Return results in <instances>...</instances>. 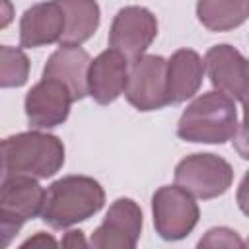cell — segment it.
Here are the masks:
<instances>
[{"instance_id":"6da1fadb","label":"cell","mask_w":249,"mask_h":249,"mask_svg":"<svg viewBox=\"0 0 249 249\" xmlns=\"http://www.w3.org/2000/svg\"><path fill=\"white\" fill-rule=\"evenodd\" d=\"M64 165V144L58 136L29 130L2 140L4 177L49 179Z\"/></svg>"},{"instance_id":"7a4b0ae2","label":"cell","mask_w":249,"mask_h":249,"mask_svg":"<svg viewBox=\"0 0 249 249\" xmlns=\"http://www.w3.org/2000/svg\"><path fill=\"white\" fill-rule=\"evenodd\" d=\"M105 204L103 187L88 175H66L49 185L41 218L53 230H66L97 214Z\"/></svg>"},{"instance_id":"3957f363","label":"cell","mask_w":249,"mask_h":249,"mask_svg":"<svg viewBox=\"0 0 249 249\" xmlns=\"http://www.w3.org/2000/svg\"><path fill=\"white\" fill-rule=\"evenodd\" d=\"M237 132L235 101L214 89L198 95L181 113L177 136L195 144H224Z\"/></svg>"},{"instance_id":"277c9868","label":"cell","mask_w":249,"mask_h":249,"mask_svg":"<svg viewBox=\"0 0 249 249\" xmlns=\"http://www.w3.org/2000/svg\"><path fill=\"white\" fill-rule=\"evenodd\" d=\"M45 193L33 177H4L0 187V231L4 247L10 245L27 220L41 214Z\"/></svg>"},{"instance_id":"5b68a950","label":"cell","mask_w":249,"mask_h":249,"mask_svg":"<svg viewBox=\"0 0 249 249\" xmlns=\"http://www.w3.org/2000/svg\"><path fill=\"white\" fill-rule=\"evenodd\" d=\"M152 216L158 235L165 241L187 237L198 224L200 210L195 196L183 187L163 185L152 196Z\"/></svg>"},{"instance_id":"8992f818","label":"cell","mask_w":249,"mask_h":249,"mask_svg":"<svg viewBox=\"0 0 249 249\" xmlns=\"http://www.w3.org/2000/svg\"><path fill=\"white\" fill-rule=\"evenodd\" d=\"M175 183L195 198L222 196L233 183L231 165L216 154H191L175 165Z\"/></svg>"},{"instance_id":"52a82bcc","label":"cell","mask_w":249,"mask_h":249,"mask_svg":"<svg viewBox=\"0 0 249 249\" xmlns=\"http://www.w3.org/2000/svg\"><path fill=\"white\" fill-rule=\"evenodd\" d=\"M124 97L138 111H156L169 105L167 60L160 54H142L130 60Z\"/></svg>"},{"instance_id":"ba28073f","label":"cell","mask_w":249,"mask_h":249,"mask_svg":"<svg viewBox=\"0 0 249 249\" xmlns=\"http://www.w3.org/2000/svg\"><path fill=\"white\" fill-rule=\"evenodd\" d=\"M158 35V19L144 6H124L113 18L109 47L123 53L128 60L142 56Z\"/></svg>"},{"instance_id":"9c48e42d","label":"cell","mask_w":249,"mask_h":249,"mask_svg":"<svg viewBox=\"0 0 249 249\" xmlns=\"http://www.w3.org/2000/svg\"><path fill=\"white\" fill-rule=\"evenodd\" d=\"M74 103L72 91L56 78L43 76L25 95V117L29 126L47 130L62 124L70 115Z\"/></svg>"},{"instance_id":"30bf717a","label":"cell","mask_w":249,"mask_h":249,"mask_svg":"<svg viewBox=\"0 0 249 249\" xmlns=\"http://www.w3.org/2000/svg\"><path fill=\"white\" fill-rule=\"evenodd\" d=\"M142 233V210L132 198H117L89 237L95 249H134Z\"/></svg>"},{"instance_id":"8fae6325","label":"cell","mask_w":249,"mask_h":249,"mask_svg":"<svg viewBox=\"0 0 249 249\" xmlns=\"http://www.w3.org/2000/svg\"><path fill=\"white\" fill-rule=\"evenodd\" d=\"M204 68L214 89L228 97L241 99L249 80V60L231 45H214L206 51Z\"/></svg>"},{"instance_id":"7c38bea8","label":"cell","mask_w":249,"mask_h":249,"mask_svg":"<svg viewBox=\"0 0 249 249\" xmlns=\"http://www.w3.org/2000/svg\"><path fill=\"white\" fill-rule=\"evenodd\" d=\"M128 64L130 60L115 51L107 49L99 53L88 72V93L99 105L113 103L121 93H124L126 78H128Z\"/></svg>"},{"instance_id":"4fadbf2b","label":"cell","mask_w":249,"mask_h":249,"mask_svg":"<svg viewBox=\"0 0 249 249\" xmlns=\"http://www.w3.org/2000/svg\"><path fill=\"white\" fill-rule=\"evenodd\" d=\"M64 29L66 16L58 0L33 4L19 19V45L23 49H35L60 43Z\"/></svg>"},{"instance_id":"5bb4252c","label":"cell","mask_w":249,"mask_h":249,"mask_svg":"<svg viewBox=\"0 0 249 249\" xmlns=\"http://www.w3.org/2000/svg\"><path fill=\"white\" fill-rule=\"evenodd\" d=\"M91 58L80 45H60L47 60L43 76L56 78L68 86L74 101L84 99L88 93V72Z\"/></svg>"},{"instance_id":"9a60e30c","label":"cell","mask_w":249,"mask_h":249,"mask_svg":"<svg viewBox=\"0 0 249 249\" xmlns=\"http://www.w3.org/2000/svg\"><path fill=\"white\" fill-rule=\"evenodd\" d=\"M204 60L193 49H179L167 60V97L171 105L191 99L202 86Z\"/></svg>"},{"instance_id":"2e32d148","label":"cell","mask_w":249,"mask_h":249,"mask_svg":"<svg viewBox=\"0 0 249 249\" xmlns=\"http://www.w3.org/2000/svg\"><path fill=\"white\" fill-rule=\"evenodd\" d=\"M64 16L66 29L60 39V45H82L93 37L99 27L101 12L95 0H58Z\"/></svg>"},{"instance_id":"e0dca14e","label":"cell","mask_w":249,"mask_h":249,"mask_svg":"<svg viewBox=\"0 0 249 249\" xmlns=\"http://www.w3.org/2000/svg\"><path fill=\"white\" fill-rule=\"evenodd\" d=\"M196 18L208 31H231L249 19V0H198Z\"/></svg>"},{"instance_id":"ac0fdd59","label":"cell","mask_w":249,"mask_h":249,"mask_svg":"<svg viewBox=\"0 0 249 249\" xmlns=\"http://www.w3.org/2000/svg\"><path fill=\"white\" fill-rule=\"evenodd\" d=\"M29 78V58L19 47H0V86L19 88Z\"/></svg>"},{"instance_id":"d6986e66","label":"cell","mask_w":249,"mask_h":249,"mask_svg":"<svg viewBox=\"0 0 249 249\" xmlns=\"http://www.w3.org/2000/svg\"><path fill=\"white\" fill-rule=\"evenodd\" d=\"M196 245H198V247H212V249H216V247H228V249H233V247H235V249H237V247H245L247 243L239 237L237 231L220 226V228L208 230V231L204 233V237L198 239Z\"/></svg>"},{"instance_id":"ffe728a7","label":"cell","mask_w":249,"mask_h":249,"mask_svg":"<svg viewBox=\"0 0 249 249\" xmlns=\"http://www.w3.org/2000/svg\"><path fill=\"white\" fill-rule=\"evenodd\" d=\"M231 142H233L235 152H237L243 160H249V121L243 119V123L237 126V132H235V136L231 138Z\"/></svg>"},{"instance_id":"44dd1931","label":"cell","mask_w":249,"mask_h":249,"mask_svg":"<svg viewBox=\"0 0 249 249\" xmlns=\"http://www.w3.org/2000/svg\"><path fill=\"white\" fill-rule=\"evenodd\" d=\"M235 200H237V206L239 210L249 216V171L243 175L239 187H237V193H235Z\"/></svg>"},{"instance_id":"7402d4cb","label":"cell","mask_w":249,"mask_h":249,"mask_svg":"<svg viewBox=\"0 0 249 249\" xmlns=\"http://www.w3.org/2000/svg\"><path fill=\"white\" fill-rule=\"evenodd\" d=\"M47 245H49V247H54L56 241H54L51 235H47L45 231H37V235L29 237L27 241L21 243V249H25V247H41V249H45Z\"/></svg>"},{"instance_id":"603a6c76","label":"cell","mask_w":249,"mask_h":249,"mask_svg":"<svg viewBox=\"0 0 249 249\" xmlns=\"http://www.w3.org/2000/svg\"><path fill=\"white\" fill-rule=\"evenodd\" d=\"M60 243H62L64 247H88V245H89V241L84 239V233H82L80 230H72V231L64 233V237H62Z\"/></svg>"},{"instance_id":"cb8c5ba5","label":"cell","mask_w":249,"mask_h":249,"mask_svg":"<svg viewBox=\"0 0 249 249\" xmlns=\"http://www.w3.org/2000/svg\"><path fill=\"white\" fill-rule=\"evenodd\" d=\"M2 6H4V19H2V27H6L8 23H10V4H8V0H2Z\"/></svg>"},{"instance_id":"d4e9b609","label":"cell","mask_w":249,"mask_h":249,"mask_svg":"<svg viewBox=\"0 0 249 249\" xmlns=\"http://www.w3.org/2000/svg\"><path fill=\"white\" fill-rule=\"evenodd\" d=\"M245 243H247V245H249V239H247V241H245Z\"/></svg>"}]
</instances>
